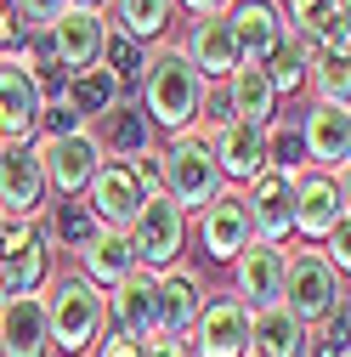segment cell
<instances>
[{
	"instance_id": "obj_1",
	"label": "cell",
	"mask_w": 351,
	"mask_h": 357,
	"mask_svg": "<svg viewBox=\"0 0 351 357\" xmlns=\"http://www.w3.org/2000/svg\"><path fill=\"white\" fill-rule=\"evenodd\" d=\"M204 91L210 85L182 63V52L170 46V40H159V46H148V63H142V79H136V102L142 119L153 125V137L164 130V137H187V130L198 125V108H204Z\"/></svg>"
},
{
	"instance_id": "obj_2",
	"label": "cell",
	"mask_w": 351,
	"mask_h": 357,
	"mask_svg": "<svg viewBox=\"0 0 351 357\" xmlns=\"http://www.w3.org/2000/svg\"><path fill=\"white\" fill-rule=\"evenodd\" d=\"M46 301V335H52V351L63 357H85L102 335V318H108V295L91 289L79 273H52V284L40 289Z\"/></svg>"
},
{
	"instance_id": "obj_3",
	"label": "cell",
	"mask_w": 351,
	"mask_h": 357,
	"mask_svg": "<svg viewBox=\"0 0 351 357\" xmlns=\"http://www.w3.org/2000/svg\"><path fill=\"white\" fill-rule=\"evenodd\" d=\"M159 188H164V199L182 215H198L215 193H227L221 170H215V153H210V142L198 137V130L170 137V148L159 153Z\"/></svg>"
},
{
	"instance_id": "obj_4",
	"label": "cell",
	"mask_w": 351,
	"mask_h": 357,
	"mask_svg": "<svg viewBox=\"0 0 351 357\" xmlns=\"http://www.w3.org/2000/svg\"><path fill=\"white\" fill-rule=\"evenodd\" d=\"M278 306L295 312L306 329H318L329 312L345 306V278L334 273L318 250H295L289 266H283V295H278Z\"/></svg>"
},
{
	"instance_id": "obj_5",
	"label": "cell",
	"mask_w": 351,
	"mask_h": 357,
	"mask_svg": "<svg viewBox=\"0 0 351 357\" xmlns=\"http://www.w3.org/2000/svg\"><path fill=\"white\" fill-rule=\"evenodd\" d=\"M46 108L23 40L0 46V148H34V119Z\"/></svg>"
},
{
	"instance_id": "obj_6",
	"label": "cell",
	"mask_w": 351,
	"mask_h": 357,
	"mask_svg": "<svg viewBox=\"0 0 351 357\" xmlns=\"http://www.w3.org/2000/svg\"><path fill=\"white\" fill-rule=\"evenodd\" d=\"M125 238H130V250H136V266L159 278L164 266H182V250H187V215L176 210L164 193H148L142 210H136V221L125 227Z\"/></svg>"
},
{
	"instance_id": "obj_7",
	"label": "cell",
	"mask_w": 351,
	"mask_h": 357,
	"mask_svg": "<svg viewBox=\"0 0 351 357\" xmlns=\"http://www.w3.org/2000/svg\"><path fill=\"white\" fill-rule=\"evenodd\" d=\"M40 176H46V193L52 199H79L91 188V176L102 170V148H97V130L85 125L74 137H52V142H34Z\"/></svg>"
},
{
	"instance_id": "obj_8",
	"label": "cell",
	"mask_w": 351,
	"mask_h": 357,
	"mask_svg": "<svg viewBox=\"0 0 351 357\" xmlns=\"http://www.w3.org/2000/svg\"><path fill=\"white\" fill-rule=\"evenodd\" d=\"M0 278H6V295H40L52 284V244L40 238V221L0 215Z\"/></svg>"
},
{
	"instance_id": "obj_9",
	"label": "cell",
	"mask_w": 351,
	"mask_h": 357,
	"mask_svg": "<svg viewBox=\"0 0 351 357\" xmlns=\"http://www.w3.org/2000/svg\"><path fill=\"white\" fill-rule=\"evenodd\" d=\"M238 199H244L249 238H255V244H278V250H283V244L295 238V176H283V170H260Z\"/></svg>"
},
{
	"instance_id": "obj_10",
	"label": "cell",
	"mask_w": 351,
	"mask_h": 357,
	"mask_svg": "<svg viewBox=\"0 0 351 357\" xmlns=\"http://www.w3.org/2000/svg\"><path fill=\"white\" fill-rule=\"evenodd\" d=\"M345 215H351V204H345V176H329V170H300V176H295V238L323 244Z\"/></svg>"
},
{
	"instance_id": "obj_11",
	"label": "cell",
	"mask_w": 351,
	"mask_h": 357,
	"mask_svg": "<svg viewBox=\"0 0 351 357\" xmlns=\"http://www.w3.org/2000/svg\"><path fill=\"white\" fill-rule=\"evenodd\" d=\"M176 52H182V63L204 79V85H221L244 57H238V40H233V23L227 12L221 17H187L182 40H176Z\"/></svg>"
},
{
	"instance_id": "obj_12",
	"label": "cell",
	"mask_w": 351,
	"mask_h": 357,
	"mask_svg": "<svg viewBox=\"0 0 351 357\" xmlns=\"http://www.w3.org/2000/svg\"><path fill=\"white\" fill-rule=\"evenodd\" d=\"M233 301L244 306V312H260V306H278V295H283V266H289V250H278V244H244L233 261Z\"/></svg>"
},
{
	"instance_id": "obj_13",
	"label": "cell",
	"mask_w": 351,
	"mask_h": 357,
	"mask_svg": "<svg viewBox=\"0 0 351 357\" xmlns=\"http://www.w3.org/2000/svg\"><path fill=\"white\" fill-rule=\"evenodd\" d=\"M182 346H187V357H238L249 346V312L233 295L204 301L198 318H193V329L182 335Z\"/></svg>"
},
{
	"instance_id": "obj_14",
	"label": "cell",
	"mask_w": 351,
	"mask_h": 357,
	"mask_svg": "<svg viewBox=\"0 0 351 357\" xmlns=\"http://www.w3.org/2000/svg\"><path fill=\"white\" fill-rule=\"evenodd\" d=\"M85 204H91V215H97V227L102 233H125L130 221H136V210H142V182H136V170H130L125 159H102V170L91 176V188L79 193Z\"/></svg>"
},
{
	"instance_id": "obj_15",
	"label": "cell",
	"mask_w": 351,
	"mask_h": 357,
	"mask_svg": "<svg viewBox=\"0 0 351 357\" xmlns=\"http://www.w3.org/2000/svg\"><path fill=\"white\" fill-rule=\"evenodd\" d=\"M295 130H300V148H306V170L345 176V165H351V108L312 102Z\"/></svg>"
},
{
	"instance_id": "obj_16",
	"label": "cell",
	"mask_w": 351,
	"mask_h": 357,
	"mask_svg": "<svg viewBox=\"0 0 351 357\" xmlns=\"http://www.w3.org/2000/svg\"><path fill=\"white\" fill-rule=\"evenodd\" d=\"M102 40H108V12H63L46 29V46H52V57L68 79L102 63Z\"/></svg>"
},
{
	"instance_id": "obj_17",
	"label": "cell",
	"mask_w": 351,
	"mask_h": 357,
	"mask_svg": "<svg viewBox=\"0 0 351 357\" xmlns=\"http://www.w3.org/2000/svg\"><path fill=\"white\" fill-rule=\"evenodd\" d=\"M46 176H40L34 148H0V215L6 221H34L46 210Z\"/></svg>"
},
{
	"instance_id": "obj_18",
	"label": "cell",
	"mask_w": 351,
	"mask_h": 357,
	"mask_svg": "<svg viewBox=\"0 0 351 357\" xmlns=\"http://www.w3.org/2000/svg\"><path fill=\"white\" fill-rule=\"evenodd\" d=\"M204 306V278L193 266H164L153 278V335H187Z\"/></svg>"
},
{
	"instance_id": "obj_19",
	"label": "cell",
	"mask_w": 351,
	"mask_h": 357,
	"mask_svg": "<svg viewBox=\"0 0 351 357\" xmlns=\"http://www.w3.org/2000/svg\"><path fill=\"white\" fill-rule=\"evenodd\" d=\"M210 153H215V170H221V182L244 193V188L255 182V176L267 170V130L227 119V125L210 137Z\"/></svg>"
},
{
	"instance_id": "obj_20",
	"label": "cell",
	"mask_w": 351,
	"mask_h": 357,
	"mask_svg": "<svg viewBox=\"0 0 351 357\" xmlns=\"http://www.w3.org/2000/svg\"><path fill=\"white\" fill-rule=\"evenodd\" d=\"M0 351L6 357H52L46 301L40 295H6L0 301Z\"/></svg>"
},
{
	"instance_id": "obj_21",
	"label": "cell",
	"mask_w": 351,
	"mask_h": 357,
	"mask_svg": "<svg viewBox=\"0 0 351 357\" xmlns=\"http://www.w3.org/2000/svg\"><path fill=\"white\" fill-rule=\"evenodd\" d=\"M227 23H233V40H238L244 63H267L278 52V40L289 34V23H283V12L272 6V0H233Z\"/></svg>"
},
{
	"instance_id": "obj_22",
	"label": "cell",
	"mask_w": 351,
	"mask_h": 357,
	"mask_svg": "<svg viewBox=\"0 0 351 357\" xmlns=\"http://www.w3.org/2000/svg\"><path fill=\"white\" fill-rule=\"evenodd\" d=\"M198 244H204V255H210V261H233V255L249 244V215H244L238 188L215 193V199L198 210Z\"/></svg>"
},
{
	"instance_id": "obj_23",
	"label": "cell",
	"mask_w": 351,
	"mask_h": 357,
	"mask_svg": "<svg viewBox=\"0 0 351 357\" xmlns=\"http://www.w3.org/2000/svg\"><path fill=\"white\" fill-rule=\"evenodd\" d=\"M221 97H227V114L238 125H255V130H267L278 119V91H272V79L260 63H238L227 79H221Z\"/></svg>"
},
{
	"instance_id": "obj_24",
	"label": "cell",
	"mask_w": 351,
	"mask_h": 357,
	"mask_svg": "<svg viewBox=\"0 0 351 357\" xmlns=\"http://www.w3.org/2000/svg\"><path fill=\"white\" fill-rule=\"evenodd\" d=\"M74 273L91 284V289H102V295H108V289H119L130 273H142V266H136V250H130V238H125V233H97L91 244L74 255Z\"/></svg>"
},
{
	"instance_id": "obj_25",
	"label": "cell",
	"mask_w": 351,
	"mask_h": 357,
	"mask_svg": "<svg viewBox=\"0 0 351 357\" xmlns=\"http://www.w3.org/2000/svg\"><path fill=\"white\" fill-rule=\"evenodd\" d=\"M91 130H97V148H102V159H125V165H130V159L153 153V125L142 119V108L130 102V97H125V102H114V108H108V114H102Z\"/></svg>"
},
{
	"instance_id": "obj_26",
	"label": "cell",
	"mask_w": 351,
	"mask_h": 357,
	"mask_svg": "<svg viewBox=\"0 0 351 357\" xmlns=\"http://www.w3.org/2000/svg\"><path fill=\"white\" fill-rule=\"evenodd\" d=\"M34 221H40V238L52 244V255H57V250H63V255H79L85 244L102 233L85 199H46V210H40Z\"/></svg>"
},
{
	"instance_id": "obj_27",
	"label": "cell",
	"mask_w": 351,
	"mask_h": 357,
	"mask_svg": "<svg viewBox=\"0 0 351 357\" xmlns=\"http://www.w3.org/2000/svg\"><path fill=\"white\" fill-rule=\"evenodd\" d=\"M306 329L295 312H283V306H260V312H249V346L260 351V357H306Z\"/></svg>"
},
{
	"instance_id": "obj_28",
	"label": "cell",
	"mask_w": 351,
	"mask_h": 357,
	"mask_svg": "<svg viewBox=\"0 0 351 357\" xmlns=\"http://www.w3.org/2000/svg\"><path fill=\"white\" fill-rule=\"evenodd\" d=\"M108 324L125 329L130 340L153 335V273H130L119 289H108Z\"/></svg>"
},
{
	"instance_id": "obj_29",
	"label": "cell",
	"mask_w": 351,
	"mask_h": 357,
	"mask_svg": "<svg viewBox=\"0 0 351 357\" xmlns=\"http://www.w3.org/2000/svg\"><path fill=\"white\" fill-rule=\"evenodd\" d=\"M114 6V29L130 34L136 46H159L164 29L176 23V0H108Z\"/></svg>"
},
{
	"instance_id": "obj_30",
	"label": "cell",
	"mask_w": 351,
	"mask_h": 357,
	"mask_svg": "<svg viewBox=\"0 0 351 357\" xmlns=\"http://www.w3.org/2000/svg\"><path fill=\"white\" fill-rule=\"evenodd\" d=\"M63 102H68L85 125H97V119H102L114 102H125V97H119V85H114V74H108V68H85V74H74V79H68Z\"/></svg>"
},
{
	"instance_id": "obj_31",
	"label": "cell",
	"mask_w": 351,
	"mask_h": 357,
	"mask_svg": "<svg viewBox=\"0 0 351 357\" xmlns=\"http://www.w3.org/2000/svg\"><path fill=\"white\" fill-rule=\"evenodd\" d=\"M142 63H148V46H136V40H130V34H119V29L108 23V40H102V63H97V68H108V74H114L119 97H136Z\"/></svg>"
},
{
	"instance_id": "obj_32",
	"label": "cell",
	"mask_w": 351,
	"mask_h": 357,
	"mask_svg": "<svg viewBox=\"0 0 351 357\" xmlns=\"http://www.w3.org/2000/svg\"><path fill=\"white\" fill-rule=\"evenodd\" d=\"M306 85H312L318 102L351 108V57H318L312 68H306Z\"/></svg>"
},
{
	"instance_id": "obj_33",
	"label": "cell",
	"mask_w": 351,
	"mask_h": 357,
	"mask_svg": "<svg viewBox=\"0 0 351 357\" xmlns=\"http://www.w3.org/2000/svg\"><path fill=\"white\" fill-rule=\"evenodd\" d=\"M272 6L283 12V23H289V34H323L340 12H345V0H272Z\"/></svg>"
},
{
	"instance_id": "obj_34",
	"label": "cell",
	"mask_w": 351,
	"mask_h": 357,
	"mask_svg": "<svg viewBox=\"0 0 351 357\" xmlns=\"http://www.w3.org/2000/svg\"><path fill=\"white\" fill-rule=\"evenodd\" d=\"M267 170H283V176H300L306 170V148H300L295 119H272L267 125Z\"/></svg>"
},
{
	"instance_id": "obj_35",
	"label": "cell",
	"mask_w": 351,
	"mask_h": 357,
	"mask_svg": "<svg viewBox=\"0 0 351 357\" xmlns=\"http://www.w3.org/2000/svg\"><path fill=\"white\" fill-rule=\"evenodd\" d=\"M260 68H267V79H272V91H278V97H295V91H306V68H312V63H306V57L295 52V40L283 34V40H278V52L260 63Z\"/></svg>"
},
{
	"instance_id": "obj_36",
	"label": "cell",
	"mask_w": 351,
	"mask_h": 357,
	"mask_svg": "<svg viewBox=\"0 0 351 357\" xmlns=\"http://www.w3.org/2000/svg\"><path fill=\"white\" fill-rule=\"evenodd\" d=\"M351 346H345V306L340 312H329V318L306 335V357H345Z\"/></svg>"
},
{
	"instance_id": "obj_37",
	"label": "cell",
	"mask_w": 351,
	"mask_h": 357,
	"mask_svg": "<svg viewBox=\"0 0 351 357\" xmlns=\"http://www.w3.org/2000/svg\"><path fill=\"white\" fill-rule=\"evenodd\" d=\"M74 130H85V119L57 97V102H46L40 108V119H34V142H52V137H74Z\"/></svg>"
},
{
	"instance_id": "obj_38",
	"label": "cell",
	"mask_w": 351,
	"mask_h": 357,
	"mask_svg": "<svg viewBox=\"0 0 351 357\" xmlns=\"http://www.w3.org/2000/svg\"><path fill=\"white\" fill-rule=\"evenodd\" d=\"M68 12V0H12V17H17V34H40V29H52L57 17Z\"/></svg>"
},
{
	"instance_id": "obj_39",
	"label": "cell",
	"mask_w": 351,
	"mask_h": 357,
	"mask_svg": "<svg viewBox=\"0 0 351 357\" xmlns=\"http://www.w3.org/2000/svg\"><path fill=\"white\" fill-rule=\"evenodd\" d=\"M85 357H142V340H130L125 329H114V324L102 318V335H97V346L85 351Z\"/></svg>"
},
{
	"instance_id": "obj_40",
	"label": "cell",
	"mask_w": 351,
	"mask_h": 357,
	"mask_svg": "<svg viewBox=\"0 0 351 357\" xmlns=\"http://www.w3.org/2000/svg\"><path fill=\"white\" fill-rule=\"evenodd\" d=\"M318 255H323V261L334 266V273H340V278L351 273V215H345V221H340V227H334V233L323 238V250H318Z\"/></svg>"
},
{
	"instance_id": "obj_41",
	"label": "cell",
	"mask_w": 351,
	"mask_h": 357,
	"mask_svg": "<svg viewBox=\"0 0 351 357\" xmlns=\"http://www.w3.org/2000/svg\"><path fill=\"white\" fill-rule=\"evenodd\" d=\"M142 357H187V346H182V335H148Z\"/></svg>"
},
{
	"instance_id": "obj_42",
	"label": "cell",
	"mask_w": 351,
	"mask_h": 357,
	"mask_svg": "<svg viewBox=\"0 0 351 357\" xmlns=\"http://www.w3.org/2000/svg\"><path fill=\"white\" fill-rule=\"evenodd\" d=\"M233 6V0H176V12H187V17H221Z\"/></svg>"
},
{
	"instance_id": "obj_43",
	"label": "cell",
	"mask_w": 351,
	"mask_h": 357,
	"mask_svg": "<svg viewBox=\"0 0 351 357\" xmlns=\"http://www.w3.org/2000/svg\"><path fill=\"white\" fill-rule=\"evenodd\" d=\"M17 40V17H12V0H0V46Z\"/></svg>"
},
{
	"instance_id": "obj_44",
	"label": "cell",
	"mask_w": 351,
	"mask_h": 357,
	"mask_svg": "<svg viewBox=\"0 0 351 357\" xmlns=\"http://www.w3.org/2000/svg\"><path fill=\"white\" fill-rule=\"evenodd\" d=\"M68 12H108V0H68Z\"/></svg>"
},
{
	"instance_id": "obj_45",
	"label": "cell",
	"mask_w": 351,
	"mask_h": 357,
	"mask_svg": "<svg viewBox=\"0 0 351 357\" xmlns=\"http://www.w3.org/2000/svg\"><path fill=\"white\" fill-rule=\"evenodd\" d=\"M238 357H260V351H255V346H244V351H238Z\"/></svg>"
},
{
	"instance_id": "obj_46",
	"label": "cell",
	"mask_w": 351,
	"mask_h": 357,
	"mask_svg": "<svg viewBox=\"0 0 351 357\" xmlns=\"http://www.w3.org/2000/svg\"><path fill=\"white\" fill-rule=\"evenodd\" d=\"M0 301H6V278H0Z\"/></svg>"
},
{
	"instance_id": "obj_47",
	"label": "cell",
	"mask_w": 351,
	"mask_h": 357,
	"mask_svg": "<svg viewBox=\"0 0 351 357\" xmlns=\"http://www.w3.org/2000/svg\"><path fill=\"white\" fill-rule=\"evenodd\" d=\"M0 357H6V351H0Z\"/></svg>"
}]
</instances>
